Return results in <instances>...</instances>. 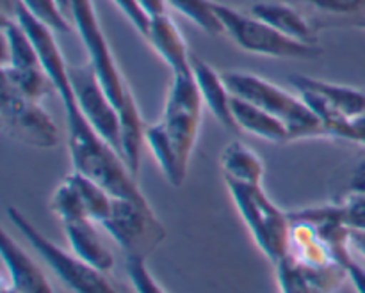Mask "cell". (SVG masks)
I'll return each mask as SVG.
<instances>
[{
    "label": "cell",
    "instance_id": "cell-1",
    "mask_svg": "<svg viewBox=\"0 0 365 293\" xmlns=\"http://www.w3.org/2000/svg\"><path fill=\"white\" fill-rule=\"evenodd\" d=\"M63 107L66 112L68 149L73 171L96 181L113 198L130 199L138 205L150 206L125 160L102 135L96 134L95 128L82 116L75 100Z\"/></svg>",
    "mask_w": 365,
    "mask_h": 293
},
{
    "label": "cell",
    "instance_id": "cell-2",
    "mask_svg": "<svg viewBox=\"0 0 365 293\" xmlns=\"http://www.w3.org/2000/svg\"><path fill=\"white\" fill-rule=\"evenodd\" d=\"M223 78L232 95L255 103L260 109L280 117L287 127L291 141L328 137L324 124L305 105L299 95H291L273 82L246 71H223Z\"/></svg>",
    "mask_w": 365,
    "mask_h": 293
},
{
    "label": "cell",
    "instance_id": "cell-3",
    "mask_svg": "<svg viewBox=\"0 0 365 293\" xmlns=\"http://www.w3.org/2000/svg\"><path fill=\"white\" fill-rule=\"evenodd\" d=\"M225 183L260 251L269 262H280L289 249V233H291L289 213L282 212L267 198L262 185H248L234 180H225Z\"/></svg>",
    "mask_w": 365,
    "mask_h": 293
},
{
    "label": "cell",
    "instance_id": "cell-4",
    "mask_svg": "<svg viewBox=\"0 0 365 293\" xmlns=\"http://www.w3.org/2000/svg\"><path fill=\"white\" fill-rule=\"evenodd\" d=\"M6 213L9 223L20 231L21 237L41 256L43 262L59 277L61 283L68 290L73 293H120L110 284L106 274L96 270L73 252L70 255L52 240H48L16 206H7Z\"/></svg>",
    "mask_w": 365,
    "mask_h": 293
},
{
    "label": "cell",
    "instance_id": "cell-5",
    "mask_svg": "<svg viewBox=\"0 0 365 293\" xmlns=\"http://www.w3.org/2000/svg\"><path fill=\"white\" fill-rule=\"evenodd\" d=\"M216 11L223 21L225 34L232 38V41L248 53L274 59H299L312 60L321 57L323 48L319 45L296 41L287 38L280 31L259 20L253 14H242L234 7L216 2Z\"/></svg>",
    "mask_w": 365,
    "mask_h": 293
},
{
    "label": "cell",
    "instance_id": "cell-6",
    "mask_svg": "<svg viewBox=\"0 0 365 293\" xmlns=\"http://www.w3.org/2000/svg\"><path fill=\"white\" fill-rule=\"evenodd\" d=\"M202 105L203 100L191 68L175 71L160 123L166 128L185 167H189V160L195 151L202 121Z\"/></svg>",
    "mask_w": 365,
    "mask_h": 293
},
{
    "label": "cell",
    "instance_id": "cell-7",
    "mask_svg": "<svg viewBox=\"0 0 365 293\" xmlns=\"http://www.w3.org/2000/svg\"><path fill=\"white\" fill-rule=\"evenodd\" d=\"M100 226L127 252V258L135 256L146 260L166 237L153 210L130 199L114 198L110 213Z\"/></svg>",
    "mask_w": 365,
    "mask_h": 293
},
{
    "label": "cell",
    "instance_id": "cell-8",
    "mask_svg": "<svg viewBox=\"0 0 365 293\" xmlns=\"http://www.w3.org/2000/svg\"><path fill=\"white\" fill-rule=\"evenodd\" d=\"M70 16L77 27L78 36L88 50L89 63L95 68L100 82L107 95L110 96L113 103L118 107L123 103L125 96L130 89L125 84L120 70L114 60L113 50H110L109 41L106 39L102 27H100L98 16H96L95 4L93 0H71Z\"/></svg>",
    "mask_w": 365,
    "mask_h": 293
},
{
    "label": "cell",
    "instance_id": "cell-9",
    "mask_svg": "<svg viewBox=\"0 0 365 293\" xmlns=\"http://www.w3.org/2000/svg\"><path fill=\"white\" fill-rule=\"evenodd\" d=\"M4 132L14 141L39 149H52L59 144V132L39 102L21 96L2 80Z\"/></svg>",
    "mask_w": 365,
    "mask_h": 293
},
{
    "label": "cell",
    "instance_id": "cell-10",
    "mask_svg": "<svg viewBox=\"0 0 365 293\" xmlns=\"http://www.w3.org/2000/svg\"><path fill=\"white\" fill-rule=\"evenodd\" d=\"M70 82L75 103L81 109L82 116L121 156L120 114L103 89L93 64L88 60L81 66H70Z\"/></svg>",
    "mask_w": 365,
    "mask_h": 293
},
{
    "label": "cell",
    "instance_id": "cell-11",
    "mask_svg": "<svg viewBox=\"0 0 365 293\" xmlns=\"http://www.w3.org/2000/svg\"><path fill=\"white\" fill-rule=\"evenodd\" d=\"M13 16L16 18L18 23L25 28V32L31 38L36 53H38L39 64H41L43 71L48 75L61 103L64 105V103L75 100L70 82V66L64 63L63 52L56 41V31L39 21L36 16H32L31 11L20 0L13 2Z\"/></svg>",
    "mask_w": 365,
    "mask_h": 293
},
{
    "label": "cell",
    "instance_id": "cell-12",
    "mask_svg": "<svg viewBox=\"0 0 365 293\" xmlns=\"http://www.w3.org/2000/svg\"><path fill=\"white\" fill-rule=\"evenodd\" d=\"M274 265L280 293H337L348 279V270L339 263L309 267L285 255Z\"/></svg>",
    "mask_w": 365,
    "mask_h": 293
},
{
    "label": "cell",
    "instance_id": "cell-13",
    "mask_svg": "<svg viewBox=\"0 0 365 293\" xmlns=\"http://www.w3.org/2000/svg\"><path fill=\"white\" fill-rule=\"evenodd\" d=\"M191 70L195 75V80L198 84L200 95H202L203 105L210 110L217 123L230 134H239V128L235 124L234 114H232V98L234 95L228 89L225 82L223 73L214 70L210 64L202 60L200 57L191 55Z\"/></svg>",
    "mask_w": 365,
    "mask_h": 293
},
{
    "label": "cell",
    "instance_id": "cell-14",
    "mask_svg": "<svg viewBox=\"0 0 365 293\" xmlns=\"http://www.w3.org/2000/svg\"><path fill=\"white\" fill-rule=\"evenodd\" d=\"M0 249L4 265L9 272L11 287L18 293H56L39 265H36L34 260L7 235V231H2Z\"/></svg>",
    "mask_w": 365,
    "mask_h": 293
},
{
    "label": "cell",
    "instance_id": "cell-15",
    "mask_svg": "<svg viewBox=\"0 0 365 293\" xmlns=\"http://www.w3.org/2000/svg\"><path fill=\"white\" fill-rule=\"evenodd\" d=\"M145 38L160 59L170 66L171 73L191 68V53L187 50L184 36L168 13L150 16L148 31Z\"/></svg>",
    "mask_w": 365,
    "mask_h": 293
},
{
    "label": "cell",
    "instance_id": "cell-16",
    "mask_svg": "<svg viewBox=\"0 0 365 293\" xmlns=\"http://www.w3.org/2000/svg\"><path fill=\"white\" fill-rule=\"evenodd\" d=\"M250 14L266 21L267 25L280 31L287 38L309 43V45H317V32L314 31L312 23L291 4L278 2V0H262V2L253 4Z\"/></svg>",
    "mask_w": 365,
    "mask_h": 293
},
{
    "label": "cell",
    "instance_id": "cell-17",
    "mask_svg": "<svg viewBox=\"0 0 365 293\" xmlns=\"http://www.w3.org/2000/svg\"><path fill=\"white\" fill-rule=\"evenodd\" d=\"M96 223L89 219H78L71 220V223H64V235L70 244L73 255L88 262L89 265L95 267L100 272L107 274L113 270L114 267V256L103 244L100 233L95 228Z\"/></svg>",
    "mask_w": 365,
    "mask_h": 293
},
{
    "label": "cell",
    "instance_id": "cell-18",
    "mask_svg": "<svg viewBox=\"0 0 365 293\" xmlns=\"http://www.w3.org/2000/svg\"><path fill=\"white\" fill-rule=\"evenodd\" d=\"M296 89H309L319 95L324 102L330 103L339 114L346 119H359L365 114V89L349 87V85L331 84V82L319 80V78L294 75L289 78Z\"/></svg>",
    "mask_w": 365,
    "mask_h": 293
},
{
    "label": "cell",
    "instance_id": "cell-19",
    "mask_svg": "<svg viewBox=\"0 0 365 293\" xmlns=\"http://www.w3.org/2000/svg\"><path fill=\"white\" fill-rule=\"evenodd\" d=\"M232 114H234L235 124L241 132H246V134L255 135V137L269 142L291 141V135H289L284 121L267 112V110L260 109L255 103L234 96L232 98Z\"/></svg>",
    "mask_w": 365,
    "mask_h": 293
},
{
    "label": "cell",
    "instance_id": "cell-20",
    "mask_svg": "<svg viewBox=\"0 0 365 293\" xmlns=\"http://www.w3.org/2000/svg\"><path fill=\"white\" fill-rule=\"evenodd\" d=\"M291 217V215H289ZM287 255L296 262L309 267H324L335 262L334 255L327 247L316 228L303 219L291 217V233H289ZM341 265V263H339Z\"/></svg>",
    "mask_w": 365,
    "mask_h": 293
},
{
    "label": "cell",
    "instance_id": "cell-21",
    "mask_svg": "<svg viewBox=\"0 0 365 293\" xmlns=\"http://www.w3.org/2000/svg\"><path fill=\"white\" fill-rule=\"evenodd\" d=\"M120 114V142H121V159L127 164L128 171L138 176L139 167H141V149L145 141L146 128L143 127L141 114H139L138 103L134 96L128 91L123 103L118 107Z\"/></svg>",
    "mask_w": 365,
    "mask_h": 293
},
{
    "label": "cell",
    "instance_id": "cell-22",
    "mask_svg": "<svg viewBox=\"0 0 365 293\" xmlns=\"http://www.w3.org/2000/svg\"><path fill=\"white\" fill-rule=\"evenodd\" d=\"M221 171L225 180L241 181L248 185H262L264 164L253 149L234 141L221 153Z\"/></svg>",
    "mask_w": 365,
    "mask_h": 293
},
{
    "label": "cell",
    "instance_id": "cell-23",
    "mask_svg": "<svg viewBox=\"0 0 365 293\" xmlns=\"http://www.w3.org/2000/svg\"><path fill=\"white\" fill-rule=\"evenodd\" d=\"M145 141L148 144L150 151L153 153L155 160L159 162L168 183L177 188L182 187V183L185 180V174H187V167L184 166V162L178 156L177 149H175L173 142H171L170 135H168L163 123L146 127Z\"/></svg>",
    "mask_w": 365,
    "mask_h": 293
},
{
    "label": "cell",
    "instance_id": "cell-24",
    "mask_svg": "<svg viewBox=\"0 0 365 293\" xmlns=\"http://www.w3.org/2000/svg\"><path fill=\"white\" fill-rule=\"evenodd\" d=\"M4 34V60L2 66L11 68H41L31 38L25 28L18 23L16 18L4 16L2 21ZM43 70V68H41Z\"/></svg>",
    "mask_w": 365,
    "mask_h": 293
},
{
    "label": "cell",
    "instance_id": "cell-25",
    "mask_svg": "<svg viewBox=\"0 0 365 293\" xmlns=\"http://www.w3.org/2000/svg\"><path fill=\"white\" fill-rule=\"evenodd\" d=\"M68 178H70V181L77 188L78 196H81L88 219L96 224H102L110 213V208H113V196L106 188L100 187L96 181L89 180L88 176L77 173V171H71Z\"/></svg>",
    "mask_w": 365,
    "mask_h": 293
},
{
    "label": "cell",
    "instance_id": "cell-26",
    "mask_svg": "<svg viewBox=\"0 0 365 293\" xmlns=\"http://www.w3.org/2000/svg\"><path fill=\"white\" fill-rule=\"evenodd\" d=\"M2 80L16 89L21 96L41 102L50 91H56L48 75L41 68H11L2 66Z\"/></svg>",
    "mask_w": 365,
    "mask_h": 293
},
{
    "label": "cell",
    "instance_id": "cell-27",
    "mask_svg": "<svg viewBox=\"0 0 365 293\" xmlns=\"http://www.w3.org/2000/svg\"><path fill=\"white\" fill-rule=\"evenodd\" d=\"M166 6L187 18L207 34H225L223 21L216 11V2L212 0H166Z\"/></svg>",
    "mask_w": 365,
    "mask_h": 293
},
{
    "label": "cell",
    "instance_id": "cell-28",
    "mask_svg": "<svg viewBox=\"0 0 365 293\" xmlns=\"http://www.w3.org/2000/svg\"><path fill=\"white\" fill-rule=\"evenodd\" d=\"M50 210L63 224L71 223V220L88 219L81 196L68 176L61 181V185L53 192L52 199H50Z\"/></svg>",
    "mask_w": 365,
    "mask_h": 293
},
{
    "label": "cell",
    "instance_id": "cell-29",
    "mask_svg": "<svg viewBox=\"0 0 365 293\" xmlns=\"http://www.w3.org/2000/svg\"><path fill=\"white\" fill-rule=\"evenodd\" d=\"M20 2L31 11L32 16H36L39 21L46 23L59 34L70 32V21H68V16L59 7L57 0H20Z\"/></svg>",
    "mask_w": 365,
    "mask_h": 293
},
{
    "label": "cell",
    "instance_id": "cell-30",
    "mask_svg": "<svg viewBox=\"0 0 365 293\" xmlns=\"http://www.w3.org/2000/svg\"><path fill=\"white\" fill-rule=\"evenodd\" d=\"M303 2L335 16L362 18L365 14V0H303Z\"/></svg>",
    "mask_w": 365,
    "mask_h": 293
},
{
    "label": "cell",
    "instance_id": "cell-31",
    "mask_svg": "<svg viewBox=\"0 0 365 293\" xmlns=\"http://www.w3.org/2000/svg\"><path fill=\"white\" fill-rule=\"evenodd\" d=\"M349 230L365 231V194H344L339 203Z\"/></svg>",
    "mask_w": 365,
    "mask_h": 293
},
{
    "label": "cell",
    "instance_id": "cell-32",
    "mask_svg": "<svg viewBox=\"0 0 365 293\" xmlns=\"http://www.w3.org/2000/svg\"><path fill=\"white\" fill-rule=\"evenodd\" d=\"M113 2L120 7V11L128 18V21L145 36L148 31L150 14L143 9L141 4L138 0H113Z\"/></svg>",
    "mask_w": 365,
    "mask_h": 293
},
{
    "label": "cell",
    "instance_id": "cell-33",
    "mask_svg": "<svg viewBox=\"0 0 365 293\" xmlns=\"http://www.w3.org/2000/svg\"><path fill=\"white\" fill-rule=\"evenodd\" d=\"M344 194H365V159L353 171Z\"/></svg>",
    "mask_w": 365,
    "mask_h": 293
},
{
    "label": "cell",
    "instance_id": "cell-34",
    "mask_svg": "<svg viewBox=\"0 0 365 293\" xmlns=\"http://www.w3.org/2000/svg\"><path fill=\"white\" fill-rule=\"evenodd\" d=\"M346 270H348V279L351 281L353 288H355L356 293H365V269L364 267L351 258L348 262V265H346Z\"/></svg>",
    "mask_w": 365,
    "mask_h": 293
},
{
    "label": "cell",
    "instance_id": "cell-35",
    "mask_svg": "<svg viewBox=\"0 0 365 293\" xmlns=\"http://www.w3.org/2000/svg\"><path fill=\"white\" fill-rule=\"evenodd\" d=\"M348 141L365 146V114L362 117H359V119H353L349 123Z\"/></svg>",
    "mask_w": 365,
    "mask_h": 293
},
{
    "label": "cell",
    "instance_id": "cell-36",
    "mask_svg": "<svg viewBox=\"0 0 365 293\" xmlns=\"http://www.w3.org/2000/svg\"><path fill=\"white\" fill-rule=\"evenodd\" d=\"M138 2L141 4V7L150 14V16L166 13V0H138Z\"/></svg>",
    "mask_w": 365,
    "mask_h": 293
},
{
    "label": "cell",
    "instance_id": "cell-37",
    "mask_svg": "<svg viewBox=\"0 0 365 293\" xmlns=\"http://www.w3.org/2000/svg\"><path fill=\"white\" fill-rule=\"evenodd\" d=\"M349 240H351L349 242V244H351V247L365 258V231L351 230V238H349Z\"/></svg>",
    "mask_w": 365,
    "mask_h": 293
},
{
    "label": "cell",
    "instance_id": "cell-38",
    "mask_svg": "<svg viewBox=\"0 0 365 293\" xmlns=\"http://www.w3.org/2000/svg\"><path fill=\"white\" fill-rule=\"evenodd\" d=\"M356 27H359V28H362V31H365V14H364V16L362 18H359V20H356Z\"/></svg>",
    "mask_w": 365,
    "mask_h": 293
},
{
    "label": "cell",
    "instance_id": "cell-39",
    "mask_svg": "<svg viewBox=\"0 0 365 293\" xmlns=\"http://www.w3.org/2000/svg\"><path fill=\"white\" fill-rule=\"evenodd\" d=\"M0 293H18V292L14 290L13 287H7V284H4V287H2V292H0Z\"/></svg>",
    "mask_w": 365,
    "mask_h": 293
}]
</instances>
